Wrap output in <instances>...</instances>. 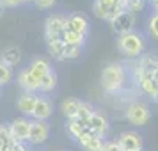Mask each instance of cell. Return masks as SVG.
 I'll return each mask as SVG.
<instances>
[{"instance_id": "cell-1", "label": "cell", "mask_w": 158, "mask_h": 151, "mask_svg": "<svg viewBox=\"0 0 158 151\" xmlns=\"http://www.w3.org/2000/svg\"><path fill=\"white\" fill-rule=\"evenodd\" d=\"M126 84V68L121 62H110L101 71V87L108 94H117Z\"/></svg>"}, {"instance_id": "cell-25", "label": "cell", "mask_w": 158, "mask_h": 151, "mask_svg": "<svg viewBox=\"0 0 158 151\" xmlns=\"http://www.w3.org/2000/svg\"><path fill=\"white\" fill-rule=\"evenodd\" d=\"M15 80V71H13V68H9L6 66L4 62H0V87L7 86Z\"/></svg>"}, {"instance_id": "cell-2", "label": "cell", "mask_w": 158, "mask_h": 151, "mask_svg": "<svg viewBox=\"0 0 158 151\" xmlns=\"http://www.w3.org/2000/svg\"><path fill=\"white\" fill-rule=\"evenodd\" d=\"M117 50L130 59H137L146 50V39L137 30L121 34V36H117Z\"/></svg>"}, {"instance_id": "cell-6", "label": "cell", "mask_w": 158, "mask_h": 151, "mask_svg": "<svg viewBox=\"0 0 158 151\" xmlns=\"http://www.w3.org/2000/svg\"><path fill=\"white\" fill-rule=\"evenodd\" d=\"M50 139V124L46 121H34L30 119V132L27 144L29 146H43Z\"/></svg>"}, {"instance_id": "cell-26", "label": "cell", "mask_w": 158, "mask_h": 151, "mask_svg": "<svg viewBox=\"0 0 158 151\" xmlns=\"http://www.w3.org/2000/svg\"><path fill=\"white\" fill-rule=\"evenodd\" d=\"M146 2L148 0H126L124 2V11H128L131 15H137L146 7Z\"/></svg>"}, {"instance_id": "cell-31", "label": "cell", "mask_w": 158, "mask_h": 151, "mask_svg": "<svg viewBox=\"0 0 158 151\" xmlns=\"http://www.w3.org/2000/svg\"><path fill=\"white\" fill-rule=\"evenodd\" d=\"M101 151H123L117 141H103V148Z\"/></svg>"}, {"instance_id": "cell-27", "label": "cell", "mask_w": 158, "mask_h": 151, "mask_svg": "<svg viewBox=\"0 0 158 151\" xmlns=\"http://www.w3.org/2000/svg\"><path fill=\"white\" fill-rule=\"evenodd\" d=\"M0 144L7 148L9 144H13V135H11V130H9V123L0 124Z\"/></svg>"}, {"instance_id": "cell-14", "label": "cell", "mask_w": 158, "mask_h": 151, "mask_svg": "<svg viewBox=\"0 0 158 151\" xmlns=\"http://www.w3.org/2000/svg\"><path fill=\"white\" fill-rule=\"evenodd\" d=\"M37 96H39V94L23 93V91L18 94L16 107H18V110L22 112L23 117H30V115H32V112H34V107H36V101H37Z\"/></svg>"}, {"instance_id": "cell-23", "label": "cell", "mask_w": 158, "mask_h": 151, "mask_svg": "<svg viewBox=\"0 0 158 151\" xmlns=\"http://www.w3.org/2000/svg\"><path fill=\"white\" fill-rule=\"evenodd\" d=\"M62 48H64L62 39H59V41H46V50H48V53L53 59H57V61H62Z\"/></svg>"}, {"instance_id": "cell-11", "label": "cell", "mask_w": 158, "mask_h": 151, "mask_svg": "<svg viewBox=\"0 0 158 151\" xmlns=\"http://www.w3.org/2000/svg\"><path fill=\"white\" fill-rule=\"evenodd\" d=\"M108 128H110V124H108L107 117L94 110V114L91 115L89 121H87V130H89L93 135L100 137V139H105L107 133H108Z\"/></svg>"}, {"instance_id": "cell-15", "label": "cell", "mask_w": 158, "mask_h": 151, "mask_svg": "<svg viewBox=\"0 0 158 151\" xmlns=\"http://www.w3.org/2000/svg\"><path fill=\"white\" fill-rule=\"evenodd\" d=\"M29 68V71L36 77V78H43L44 75H48L50 71H53V68H52V62L48 61L46 57H36L30 61V64L27 66Z\"/></svg>"}, {"instance_id": "cell-9", "label": "cell", "mask_w": 158, "mask_h": 151, "mask_svg": "<svg viewBox=\"0 0 158 151\" xmlns=\"http://www.w3.org/2000/svg\"><path fill=\"white\" fill-rule=\"evenodd\" d=\"M133 25H135V15H131L128 11H121L110 22V27H112L114 32H117V36L126 34V32H131L133 30Z\"/></svg>"}, {"instance_id": "cell-10", "label": "cell", "mask_w": 158, "mask_h": 151, "mask_svg": "<svg viewBox=\"0 0 158 151\" xmlns=\"http://www.w3.org/2000/svg\"><path fill=\"white\" fill-rule=\"evenodd\" d=\"M117 142H119L123 151H140L144 146L142 135L139 132H131V130L123 132L121 135L117 137Z\"/></svg>"}, {"instance_id": "cell-20", "label": "cell", "mask_w": 158, "mask_h": 151, "mask_svg": "<svg viewBox=\"0 0 158 151\" xmlns=\"http://www.w3.org/2000/svg\"><path fill=\"white\" fill-rule=\"evenodd\" d=\"M57 73L55 71H50L48 75H44L43 78L39 80V94H50L52 91L57 89Z\"/></svg>"}, {"instance_id": "cell-28", "label": "cell", "mask_w": 158, "mask_h": 151, "mask_svg": "<svg viewBox=\"0 0 158 151\" xmlns=\"http://www.w3.org/2000/svg\"><path fill=\"white\" fill-rule=\"evenodd\" d=\"M148 32L155 39H158V13H153L149 16V20H148Z\"/></svg>"}, {"instance_id": "cell-34", "label": "cell", "mask_w": 158, "mask_h": 151, "mask_svg": "<svg viewBox=\"0 0 158 151\" xmlns=\"http://www.w3.org/2000/svg\"><path fill=\"white\" fill-rule=\"evenodd\" d=\"M4 11H6V9H4V7H2V6H0V18L4 16Z\"/></svg>"}, {"instance_id": "cell-32", "label": "cell", "mask_w": 158, "mask_h": 151, "mask_svg": "<svg viewBox=\"0 0 158 151\" xmlns=\"http://www.w3.org/2000/svg\"><path fill=\"white\" fill-rule=\"evenodd\" d=\"M6 151H30V148L27 142H13L9 144V148Z\"/></svg>"}, {"instance_id": "cell-39", "label": "cell", "mask_w": 158, "mask_h": 151, "mask_svg": "<svg viewBox=\"0 0 158 151\" xmlns=\"http://www.w3.org/2000/svg\"><path fill=\"white\" fill-rule=\"evenodd\" d=\"M59 151H64V149H59Z\"/></svg>"}, {"instance_id": "cell-24", "label": "cell", "mask_w": 158, "mask_h": 151, "mask_svg": "<svg viewBox=\"0 0 158 151\" xmlns=\"http://www.w3.org/2000/svg\"><path fill=\"white\" fill-rule=\"evenodd\" d=\"M94 114V107L89 103V101H82L78 107V112H77V119H80V121H84L87 124V121H89V117Z\"/></svg>"}, {"instance_id": "cell-19", "label": "cell", "mask_w": 158, "mask_h": 151, "mask_svg": "<svg viewBox=\"0 0 158 151\" xmlns=\"http://www.w3.org/2000/svg\"><path fill=\"white\" fill-rule=\"evenodd\" d=\"M80 103H82V100H78V98H64L62 100V103H60V112H62V115H64L66 119H75L77 117V112H78V107Z\"/></svg>"}, {"instance_id": "cell-35", "label": "cell", "mask_w": 158, "mask_h": 151, "mask_svg": "<svg viewBox=\"0 0 158 151\" xmlns=\"http://www.w3.org/2000/svg\"><path fill=\"white\" fill-rule=\"evenodd\" d=\"M7 148H9V146H7ZM7 148H6V146H2V144H0V151H6V149H7Z\"/></svg>"}, {"instance_id": "cell-17", "label": "cell", "mask_w": 158, "mask_h": 151, "mask_svg": "<svg viewBox=\"0 0 158 151\" xmlns=\"http://www.w3.org/2000/svg\"><path fill=\"white\" fill-rule=\"evenodd\" d=\"M20 61H22V50L18 46H7V48H4L2 53H0V62H4L9 68L18 66Z\"/></svg>"}, {"instance_id": "cell-38", "label": "cell", "mask_w": 158, "mask_h": 151, "mask_svg": "<svg viewBox=\"0 0 158 151\" xmlns=\"http://www.w3.org/2000/svg\"><path fill=\"white\" fill-rule=\"evenodd\" d=\"M121 2H123V4H124V2H126V0H121Z\"/></svg>"}, {"instance_id": "cell-8", "label": "cell", "mask_w": 158, "mask_h": 151, "mask_svg": "<svg viewBox=\"0 0 158 151\" xmlns=\"http://www.w3.org/2000/svg\"><path fill=\"white\" fill-rule=\"evenodd\" d=\"M9 130L13 135V142H27L30 132V117H15L9 123Z\"/></svg>"}, {"instance_id": "cell-37", "label": "cell", "mask_w": 158, "mask_h": 151, "mask_svg": "<svg viewBox=\"0 0 158 151\" xmlns=\"http://www.w3.org/2000/svg\"><path fill=\"white\" fill-rule=\"evenodd\" d=\"M155 101H156V103H158V94H156V98H155Z\"/></svg>"}, {"instance_id": "cell-16", "label": "cell", "mask_w": 158, "mask_h": 151, "mask_svg": "<svg viewBox=\"0 0 158 151\" xmlns=\"http://www.w3.org/2000/svg\"><path fill=\"white\" fill-rule=\"evenodd\" d=\"M103 141H105V139H100V137L93 135L91 132H87V133H84L80 139H77L75 142L78 144L84 151H101Z\"/></svg>"}, {"instance_id": "cell-12", "label": "cell", "mask_w": 158, "mask_h": 151, "mask_svg": "<svg viewBox=\"0 0 158 151\" xmlns=\"http://www.w3.org/2000/svg\"><path fill=\"white\" fill-rule=\"evenodd\" d=\"M16 84L20 86V89H22L23 93L39 94V78H36V77L29 71V68H23L22 71L18 73Z\"/></svg>"}, {"instance_id": "cell-4", "label": "cell", "mask_w": 158, "mask_h": 151, "mask_svg": "<svg viewBox=\"0 0 158 151\" xmlns=\"http://www.w3.org/2000/svg\"><path fill=\"white\" fill-rule=\"evenodd\" d=\"M121 11H124V4L121 0H94L93 2V13L96 18L112 22Z\"/></svg>"}, {"instance_id": "cell-3", "label": "cell", "mask_w": 158, "mask_h": 151, "mask_svg": "<svg viewBox=\"0 0 158 151\" xmlns=\"http://www.w3.org/2000/svg\"><path fill=\"white\" fill-rule=\"evenodd\" d=\"M151 115H153V112H151L149 105L140 100H135L131 103H128V107L124 110L126 121L130 124H133V126H146L151 121Z\"/></svg>"}, {"instance_id": "cell-36", "label": "cell", "mask_w": 158, "mask_h": 151, "mask_svg": "<svg viewBox=\"0 0 158 151\" xmlns=\"http://www.w3.org/2000/svg\"><path fill=\"white\" fill-rule=\"evenodd\" d=\"M0 101H2V87H0Z\"/></svg>"}, {"instance_id": "cell-5", "label": "cell", "mask_w": 158, "mask_h": 151, "mask_svg": "<svg viewBox=\"0 0 158 151\" xmlns=\"http://www.w3.org/2000/svg\"><path fill=\"white\" fill-rule=\"evenodd\" d=\"M66 30V15L53 13L44 22V39L46 41H59L62 39V34Z\"/></svg>"}, {"instance_id": "cell-22", "label": "cell", "mask_w": 158, "mask_h": 151, "mask_svg": "<svg viewBox=\"0 0 158 151\" xmlns=\"http://www.w3.org/2000/svg\"><path fill=\"white\" fill-rule=\"evenodd\" d=\"M82 55V48L75 46V44H66L62 48V61H77Z\"/></svg>"}, {"instance_id": "cell-30", "label": "cell", "mask_w": 158, "mask_h": 151, "mask_svg": "<svg viewBox=\"0 0 158 151\" xmlns=\"http://www.w3.org/2000/svg\"><path fill=\"white\" fill-rule=\"evenodd\" d=\"M32 4L36 6L37 9H52L55 4H57V0H32Z\"/></svg>"}, {"instance_id": "cell-13", "label": "cell", "mask_w": 158, "mask_h": 151, "mask_svg": "<svg viewBox=\"0 0 158 151\" xmlns=\"http://www.w3.org/2000/svg\"><path fill=\"white\" fill-rule=\"evenodd\" d=\"M66 29L89 36V20L82 13H71V15L66 16Z\"/></svg>"}, {"instance_id": "cell-7", "label": "cell", "mask_w": 158, "mask_h": 151, "mask_svg": "<svg viewBox=\"0 0 158 151\" xmlns=\"http://www.w3.org/2000/svg\"><path fill=\"white\" fill-rule=\"evenodd\" d=\"M53 110H55V105H53V101H52L50 96L39 94V96H37V101H36V107H34V112H32V115H30V119L48 123V119H50L52 114H53Z\"/></svg>"}, {"instance_id": "cell-33", "label": "cell", "mask_w": 158, "mask_h": 151, "mask_svg": "<svg viewBox=\"0 0 158 151\" xmlns=\"http://www.w3.org/2000/svg\"><path fill=\"white\" fill-rule=\"evenodd\" d=\"M151 77H153V80H155V82L158 84V64H156V68L151 71Z\"/></svg>"}, {"instance_id": "cell-21", "label": "cell", "mask_w": 158, "mask_h": 151, "mask_svg": "<svg viewBox=\"0 0 158 151\" xmlns=\"http://www.w3.org/2000/svg\"><path fill=\"white\" fill-rule=\"evenodd\" d=\"M87 41V36L84 34H78V32H73V30H64V34H62V43L66 44H75V46H80V48H84V44Z\"/></svg>"}, {"instance_id": "cell-40", "label": "cell", "mask_w": 158, "mask_h": 151, "mask_svg": "<svg viewBox=\"0 0 158 151\" xmlns=\"http://www.w3.org/2000/svg\"><path fill=\"white\" fill-rule=\"evenodd\" d=\"M140 151H142V149H140Z\"/></svg>"}, {"instance_id": "cell-18", "label": "cell", "mask_w": 158, "mask_h": 151, "mask_svg": "<svg viewBox=\"0 0 158 151\" xmlns=\"http://www.w3.org/2000/svg\"><path fill=\"white\" fill-rule=\"evenodd\" d=\"M66 132H68V135L71 137L73 141H77V139H80L84 133H87L89 130H87L85 123L75 117V119H68V121H66Z\"/></svg>"}, {"instance_id": "cell-29", "label": "cell", "mask_w": 158, "mask_h": 151, "mask_svg": "<svg viewBox=\"0 0 158 151\" xmlns=\"http://www.w3.org/2000/svg\"><path fill=\"white\" fill-rule=\"evenodd\" d=\"M32 0H0V6L4 9H13V7H20V6H27Z\"/></svg>"}]
</instances>
